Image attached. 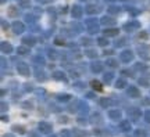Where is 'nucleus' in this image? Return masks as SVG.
Segmentation results:
<instances>
[{"label": "nucleus", "instance_id": "f257e3e1", "mask_svg": "<svg viewBox=\"0 0 150 137\" xmlns=\"http://www.w3.org/2000/svg\"><path fill=\"white\" fill-rule=\"evenodd\" d=\"M91 86L93 87V90H96V91H103V86H102V83H100L99 80H92Z\"/></svg>", "mask_w": 150, "mask_h": 137}]
</instances>
